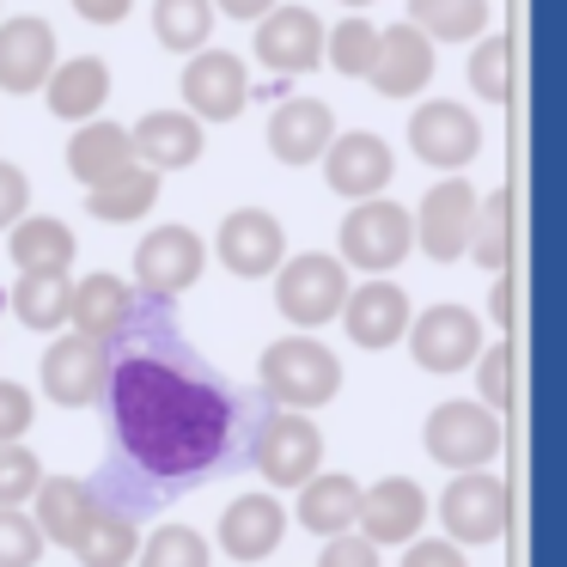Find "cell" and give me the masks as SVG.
<instances>
[{"label":"cell","mask_w":567,"mask_h":567,"mask_svg":"<svg viewBox=\"0 0 567 567\" xmlns=\"http://www.w3.org/2000/svg\"><path fill=\"white\" fill-rule=\"evenodd\" d=\"M111 427L128 464L153 482H202L226 452H233V421L238 403L184 354H141L111 360Z\"/></svg>","instance_id":"6da1fadb"},{"label":"cell","mask_w":567,"mask_h":567,"mask_svg":"<svg viewBox=\"0 0 567 567\" xmlns=\"http://www.w3.org/2000/svg\"><path fill=\"white\" fill-rule=\"evenodd\" d=\"M257 384L275 396V409L311 415V409L336 403V391H342V360L323 342H311V336H281V342L262 348Z\"/></svg>","instance_id":"7a4b0ae2"},{"label":"cell","mask_w":567,"mask_h":567,"mask_svg":"<svg viewBox=\"0 0 567 567\" xmlns=\"http://www.w3.org/2000/svg\"><path fill=\"white\" fill-rule=\"evenodd\" d=\"M421 440H427V457L440 470H488L494 457H501L506 445V421L494 415V409L470 403V396H452V403H440L427 415V427H421Z\"/></svg>","instance_id":"3957f363"},{"label":"cell","mask_w":567,"mask_h":567,"mask_svg":"<svg viewBox=\"0 0 567 567\" xmlns=\"http://www.w3.org/2000/svg\"><path fill=\"white\" fill-rule=\"evenodd\" d=\"M336 238H342L336 262H342V269H367V275L396 269V262L415 250V233H409V208H403V202H391V196L354 202Z\"/></svg>","instance_id":"277c9868"},{"label":"cell","mask_w":567,"mask_h":567,"mask_svg":"<svg viewBox=\"0 0 567 567\" xmlns=\"http://www.w3.org/2000/svg\"><path fill=\"white\" fill-rule=\"evenodd\" d=\"M348 287L354 281H348V269L330 250H299V257H287L275 269V306H281V318L293 330H318V323H330L342 311Z\"/></svg>","instance_id":"5b68a950"},{"label":"cell","mask_w":567,"mask_h":567,"mask_svg":"<svg viewBox=\"0 0 567 567\" xmlns=\"http://www.w3.org/2000/svg\"><path fill=\"white\" fill-rule=\"evenodd\" d=\"M403 342H409V354H415L421 372L452 379V372L476 367V354L488 348V336H482V318L470 306H427L421 318H409Z\"/></svg>","instance_id":"8992f818"},{"label":"cell","mask_w":567,"mask_h":567,"mask_svg":"<svg viewBox=\"0 0 567 567\" xmlns=\"http://www.w3.org/2000/svg\"><path fill=\"white\" fill-rule=\"evenodd\" d=\"M506 506H513V494H506L501 476H488V470H464V476H452V488L440 494V525H445V543H457V549H482V543H501L506 537Z\"/></svg>","instance_id":"52a82bcc"},{"label":"cell","mask_w":567,"mask_h":567,"mask_svg":"<svg viewBox=\"0 0 567 567\" xmlns=\"http://www.w3.org/2000/svg\"><path fill=\"white\" fill-rule=\"evenodd\" d=\"M208 269V245H202L189 226H153L135 245V281L147 299H177L202 281Z\"/></svg>","instance_id":"ba28073f"},{"label":"cell","mask_w":567,"mask_h":567,"mask_svg":"<svg viewBox=\"0 0 567 567\" xmlns=\"http://www.w3.org/2000/svg\"><path fill=\"white\" fill-rule=\"evenodd\" d=\"M323 464V433L311 415H293V409H275L257 433V476L269 488H299L311 482Z\"/></svg>","instance_id":"9c48e42d"},{"label":"cell","mask_w":567,"mask_h":567,"mask_svg":"<svg viewBox=\"0 0 567 567\" xmlns=\"http://www.w3.org/2000/svg\"><path fill=\"white\" fill-rule=\"evenodd\" d=\"M409 147H415V159L433 165V172H464L482 153V123L470 116V104H457V99H427L409 116Z\"/></svg>","instance_id":"30bf717a"},{"label":"cell","mask_w":567,"mask_h":567,"mask_svg":"<svg viewBox=\"0 0 567 567\" xmlns=\"http://www.w3.org/2000/svg\"><path fill=\"white\" fill-rule=\"evenodd\" d=\"M104 384H111V342L55 336L50 354H43V396L62 409H86L104 396Z\"/></svg>","instance_id":"8fae6325"},{"label":"cell","mask_w":567,"mask_h":567,"mask_svg":"<svg viewBox=\"0 0 567 567\" xmlns=\"http://www.w3.org/2000/svg\"><path fill=\"white\" fill-rule=\"evenodd\" d=\"M476 184L464 177H440V184L421 196V214H409V233L421 238L433 262H457L470 250V220H476Z\"/></svg>","instance_id":"7c38bea8"},{"label":"cell","mask_w":567,"mask_h":567,"mask_svg":"<svg viewBox=\"0 0 567 567\" xmlns=\"http://www.w3.org/2000/svg\"><path fill=\"white\" fill-rule=\"evenodd\" d=\"M250 104V74L233 50H196L184 68V111L196 123H233Z\"/></svg>","instance_id":"4fadbf2b"},{"label":"cell","mask_w":567,"mask_h":567,"mask_svg":"<svg viewBox=\"0 0 567 567\" xmlns=\"http://www.w3.org/2000/svg\"><path fill=\"white\" fill-rule=\"evenodd\" d=\"M214 250H220V262L238 281H262V275H275L287 262V226L269 208H233L220 220Z\"/></svg>","instance_id":"5bb4252c"},{"label":"cell","mask_w":567,"mask_h":567,"mask_svg":"<svg viewBox=\"0 0 567 567\" xmlns=\"http://www.w3.org/2000/svg\"><path fill=\"white\" fill-rule=\"evenodd\" d=\"M257 62L269 68L275 80L311 74L323 62V25L311 7H269L257 19Z\"/></svg>","instance_id":"9a60e30c"},{"label":"cell","mask_w":567,"mask_h":567,"mask_svg":"<svg viewBox=\"0 0 567 567\" xmlns=\"http://www.w3.org/2000/svg\"><path fill=\"white\" fill-rule=\"evenodd\" d=\"M391 172H396L391 141L372 135V128H348V135H336L330 147H323V177H330V189H336V196H348V202L384 196Z\"/></svg>","instance_id":"2e32d148"},{"label":"cell","mask_w":567,"mask_h":567,"mask_svg":"<svg viewBox=\"0 0 567 567\" xmlns=\"http://www.w3.org/2000/svg\"><path fill=\"white\" fill-rule=\"evenodd\" d=\"M421 525H427V494H421V482L384 476V482H372V488H360L354 530L372 549H384V543H415Z\"/></svg>","instance_id":"e0dca14e"},{"label":"cell","mask_w":567,"mask_h":567,"mask_svg":"<svg viewBox=\"0 0 567 567\" xmlns=\"http://www.w3.org/2000/svg\"><path fill=\"white\" fill-rule=\"evenodd\" d=\"M342 330H348V342L354 348H391V342H403V330H409V293L396 281H360V287H348V299H342Z\"/></svg>","instance_id":"ac0fdd59"},{"label":"cell","mask_w":567,"mask_h":567,"mask_svg":"<svg viewBox=\"0 0 567 567\" xmlns=\"http://www.w3.org/2000/svg\"><path fill=\"white\" fill-rule=\"evenodd\" d=\"M55 68V25L38 13L0 19V92H38Z\"/></svg>","instance_id":"d6986e66"},{"label":"cell","mask_w":567,"mask_h":567,"mask_svg":"<svg viewBox=\"0 0 567 567\" xmlns=\"http://www.w3.org/2000/svg\"><path fill=\"white\" fill-rule=\"evenodd\" d=\"M202 123L189 111H147L135 128H128V153H135V165H147V172H184V165L202 159Z\"/></svg>","instance_id":"ffe728a7"},{"label":"cell","mask_w":567,"mask_h":567,"mask_svg":"<svg viewBox=\"0 0 567 567\" xmlns=\"http://www.w3.org/2000/svg\"><path fill=\"white\" fill-rule=\"evenodd\" d=\"M281 537H287V506L262 488L238 494L220 513V549L233 555V561H262V555L281 549Z\"/></svg>","instance_id":"44dd1931"},{"label":"cell","mask_w":567,"mask_h":567,"mask_svg":"<svg viewBox=\"0 0 567 567\" xmlns=\"http://www.w3.org/2000/svg\"><path fill=\"white\" fill-rule=\"evenodd\" d=\"M336 141V111L323 99H281L269 116V153L281 165H311Z\"/></svg>","instance_id":"7402d4cb"},{"label":"cell","mask_w":567,"mask_h":567,"mask_svg":"<svg viewBox=\"0 0 567 567\" xmlns=\"http://www.w3.org/2000/svg\"><path fill=\"white\" fill-rule=\"evenodd\" d=\"M372 86L384 92V99H415L421 86L433 80V43L421 38L415 25H384L379 31V55H372Z\"/></svg>","instance_id":"603a6c76"},{"label":"cell","mask_w":567,"mask_h":567,"mask_svg":"<svg viewBox=\"0 0 567 567\" xmlns=\"http://www.w3.org/2000/svg\"><path fill=\"white\" fill-rule=\"evenodd\" d=\"M68 323L74 336H92V342H116V336L135 323V293H128L123 275H86L68 293Z\"/></svg>","instance_id":"cb8c5ba5"},{"label":"cell","mask_w":567,"mask_h":567,"mask_svg":"<svg viewBox=\"0 0 567 567\" xmlns=\"http://www.w3.org/2000/svg\"><path fill=\"white\" fill-rule=\"evenodd\" d=\"M43 99L62 123H92L111 99V62L104 55H74V62H55L43 80Z\"/></svg>","instance_id":"d4e9b609"},{"label":"cell","mask_w":567,"mask_h":567,"mask_svg":"<svg viewBox=\"0 0 567 567\" xmlns=\"http://www.w3.org/2000/svg\"><path fill=\"white\" fill-rule=\"evenodd\" d=\"M7 250H13L19 275H68L80 238H74V226L55 220V214H19V220L7 226Z\"/></svg>","instance_id":"484cf974"},{"label":"cell","mask_w":567,"mask_h":567,"mask_svg":"<svg viewBox=\"0 0 567 567\" xmlns=\"http://www.w3.org/2000/svg\"><path fill=\"white\" fill-rule=\"evenodd\" d=\"M293 518L311 530V537H342V530H354V518H360V482L354 476H311V482H299Z\"/></svg>","instance_id":"4316f807"},{"label":"cell","mask_w":567,"mask_h":567,"mask_svg":"<svg viewBox=\"0 0 567 567\" xmlns=\"http://www.w3.org/2000/svg\"><path fill=\"white\" fill-rule=\"evenodd\" d=\"M38 530H43V543H62V549H74V537H80V525L92 518V506H99V494L86 488L80 476H43L38 482Z\"/></svg>","instance_id":"83f0119b"},{"label":"cell","mask_w":567,"mask_h":567,"mask_svg":"<svg viewBox=\"0 0 567 567\" xmlns=\"http://www.w3.org/2000/svg\"><path fill=\"white\" fill-rule=\"evenodd\" d=\"M135 159L128 153V128L123 123H80L74 128V141H68V172H74V184H104V177H116L123 165Z\"/></svg>","instance_id":"f1b7e54d"},{"label":"cell","mask_w":567,"mask_h":567,"mask_svg":"<svg viewBox=\"0 0 567 567\" xmlns=\"http://www.w3.org/2000/svg\"><path fill=\"white\" fill-rule=\"evenodd\" d=\"M153 202H159V172H147V165H135V159L116 177H104V184L86 189V214L92 220H111V226H128V220H141V214H153Z\"/></svg>","instance_id":"f546056e"},{"label":"cell","mask_w":567,"mask_h":567,"mask_svg":"<svg viewBox=\"0 0 567 567\" xmlns=\"http://www.w3.org/2000/svg\"><path fill=\"white\" fill-rule=\"evenodd\" d=\"M135 549H141V525L128 513H116V506H92V518L74 537L80 567H128Z\"/></svg>","instance_id":"4dcf8cb0"},{"label":"cell","mask_w":567,"mask_h":567,"mask_svg":"<svg viewBox=\"0 0 567 567\" xmlns=\"http://www.w3.org/2000/svg\"><path fill=\"white\" fill-rule=\"evenodd\" d=\"M409 25L427 43H470L494 25V7L488 0H409Z\"/></svg>","instance_id":"1f68e13d"},{"label":"cell","mask_w":567,"mask_h":567,"mask_svg":"<svg viewBox=\"0 0 567 567\" xmlns=\"http://www.w3.org/2000/svg\"><path fill=\"white\" fill-rule=\"evenodd\" d=\"M68 293H74L68 275H19V287H13L19 323H25V330H62L68 323Z\"/></svg>","instance_id":"d6a6232c"},{"label":"cell","mask_w":567,"mask_h":567,"mask_svg":"<svg viewBox=\"0 0 567 567\" xmlns=\"http://www.w3.org/2000/svg\"><path fill=\"white\" fill-rule=\"evenodd\" d=\"M153 31H159L165 50H208V31H214V7L208 0H153Z\"/></svg>","instance_id":"836d02e7"},{"label":"cell","mask_w":567,"mask_h":567,"mask_svg":"<svg viewBox=\"0 0 567 567\" xmlns=\"http://www.w3.org/2000/svg\"><path fill=\"white\" fill-rule=\"evenodd\" d=\"M323 55H330L336 74L367 80L372 74V55H379V31H372V19L348 13L342 25H330V31H323Z\"/></svg>","instance_id":"e575fe53"},{"label":"cell","mask_w":567,"mask_h":567,"mask_svg":"<svg viewBox=\"0 0 567 567\" xmlns=\"http://www.w3.org/2000/svg\"><path fill=\"white\" fill-rule=\"evenodd\" d=\"M506 189H488V196L476 202V220H470V250L464 257H476V269L501 275L506 269Z\"/></svg>","instance_id":"d590c367"},{"label":"cell","mask_w":567,"mask_h":567,"mask_svg":"<svg viewBox=\"0 0 567 567\" xmlns=\"http://www.w3.org/2000/svg\"><path fill=\"white\" fill-rule=\"evenodd\" d=\"M141 567H208V537L189 525H159L147 543L135 549Z\"/></svg>","instance_id":"8d00e7d4"},{"label":"cell","mask_w":567,"mask_h":567,"mask_svg":"<svg viewBox=\"0 0 567 567\" xmlns=\"http://www.w3.org/2000/svg\"><path fill=\"white\" fill-rule=\"evenodd\" d=\"M43 530L25 506H0V567H38L43 561Z\"/></svg>","instance_id":"74e56055"},{"label":"cell","mask_w":567,"mask_h":567,"mask_svg":"<svg viewBox=\"0 0 567 567\" xmlns=\"http://www.w3.org/2000/svg\"><path fill=\"white\" fill-rule=\"evenodd\" d=\"M38 482H43V464L25 440L0 445V506H25L38 494Z\"/></svg>","instance_id":"f35d334b"},{"label":"cell","mask_w":567,"mask_h":567,"mask_svg":"<svg viewBox=\"0 0 567 567\" xmlns=\"http://www.w3.org/2000/svg\"><path fill=\"white\" fill-rule=\"evenodd\" d=\"M464 74H470V86H476L488 104L506 99V38H501V31H482L476 50H470V68H464Z\"/></svg>","instance_id":"ab89813d"},{"label":"cell","mask_w":567,"mask_h":567,"mask_svg":"<svg viewBox=\"0 0 567 567\" xmlns=\"http://www.w3.org/2000/svg\"><path fill=\"white\" fill-rule=\"evenodd\" d=\"M476 391H482V409L501 415L506 391H513V354H506V342H488L476 354Z\"/></svg>","instance_id":"60d3db41"},{"label":"cell","mask_w":567,"mask_h":567,"mask_svg":"<svg viewBox=\"0 0 567 567\" xmlns=\"http://www.w3.org/2000/svg\"><path fill=\"white\" fill-rule=\"evenodd\" d=\"M31 421H38V403H31V391H25V384H13V379H0V445L25 440Z\"/></svg>","instance_id":"b9f144b4"},{"label":"cell","mask_w":567,"mask_h":567,"mask_svg":"<svg viewBox=\"0 0 567 567\" xmlns=\"http://www.w3.org/2000/svg\"><path fill=\"white\" fill-rule=\"evenodd\" d=\"M318 567H379V549H372L360 530H342V537H323V561Z\"/></svg>","instance_id":"7bdbcfd3"},{"label":"cell","mask_w":567,"mask_h":567,"mask_svg":"<svg viewBox=\"0 0 567 567\" xmlns=\"http://www.w3.org/2000/svg\"><path fill=\"white\" fill-rule=\"evenodd\" d=\"M403 567H470V561L445 537H415V543H403Z\"/></svg>","instance_id":"ee69618b"},{"label":"cell","mask_w":567,"mask_h":567,"mask_svg":"<svg viewBox=\"0 0 567 567\" xmlns=\"http://www.w3.org/2000/svg\"><path fill=\"white\" fill-rule=\"evenodd\" d=\"M25 202H31V184H25V172H19L13 159H0V233L25 214Z\"/></svg>","instance_id":"f6af8a7d"},{"label":"cell","mask_w":567,"mask_h":567,"mask_svg":"<svg viewBox=\"0 0 567 567\" xmlns=\"http://www.w3.org/2000/svg\"><path fill=\"white\" fill-rule=\"evenodd\" d=\"M128 7H135V0H74V13L86 19V25H123Z\"/></svg>","instance_id":"bcb514c9"},{"label":"cell","mask_w":567,"mask_h":567,"mask_svg":"<svg viewBox=\"0 0 567 567\" xmlns=\"http://www.w3.org/2000/svg\"><path fill=\"white\" fill-rule=\"evenodd\" d=\"M208 7H220L226 19H250V25H257V19L269 13V7H281V0H208Z\"/></svg>","instance_id":"7dc6e473"},{"label":"cell","mask_w":567,"mask_h":567,"mask_svg":"<svg viewBox=\"0 0 567 567\" xmlns=\"http://www.w3.org/2000/svg\"><path fill=\"white\" fill-rule=\"evenodd\" d=\"M488 311H494V323H513V293H506V281H494V293H488Z\"/></svg>","instance_id":"c3c4849f"},{"label":"cell","mask_w":567,"mask_h":567,"mask_svg":"<svg viewBox=\"0 0 567 567\" xmlns=\"http://www.w3.org/2000/svg\"><path fill=\"white\" fill-rule=\"evenodd\" d=\"M342 7H372V0H342Z\"/></svg>","instance_id":"681fc988"}]
</instances>
